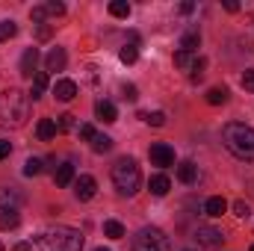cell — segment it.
Listing matches in <instances>:
<instances>
[{
  "mask_svg": "<svg viewBox=\"0 0 254 251\" xmlns=\"http://www.w3.org/2000/svg\"><path fill=\"white\" fill-rule=\"evenodd\" d=\"M30 119V95L21 89H6L0 95V125L3 127H21Z\"/></svg>",
  "mask_w": 254,
  "mask_h": 251,
  "instance_id": "6da1fadb",
  "label": "cell"
},
{
  "mask_svg": "<svg viewBox=\"0 0 254 251\" xmlns=\"http://www.w3.org/2000/svg\"><path fill=\"white\" fill-rule=\"evenodd\" d=\"M222 142H225V148H228L237 160L254 163V130L249 125H240V122L225 125V130H222Z\"/></svg>",
  "mask_w": 254,
  "mask_h": 251,
  "instance_id": "7a4b0ae2",
  "label": "cell"
},
{
  "mask_svg": "<svg viewBox=\"0 0 254 251\" xmlns=\"http://www.w3.org/2000/svg\"><path fill=\"white\" fill-rule=\"evenodd\" d=\"M36 249L39 251H83V234L74 231V228L57 225V228L45 231L36 240Z\"/></svg>",
  "mask_w": 254,
  "mask_h": 251,
  "instance_id": "3957f363",
  "label": "cell"
},
{
  "mask_svg": "<svg viewBox=\"0 0 254 251\" xmlns=\"http://www.w3.org/2000/svg\"><path fill=\"white\" fill-rule=\"evenodd\" d=\"M113 184L119 189V195H136L139 184H142V175H139V166L133 157H122L116 166H113Z\"/></svg>",
  "mask_w": 254,
  "mask_h": 251,
  "instance_id": "277c9868",
  "label": "cell"
},
{
  "mask_svg": "<svg viewBox=\"0 0 254 251\" xmlns=\"http://www.w3.org/2000/svg\"><path fill=\"white\" fill-rule=\"evenodd\" d=\"M133 251H172V243L160 228H142L133 237Z\"/></svg>",
  "mask_w": 254,
  "mask_h": 251,
  "instance_id": "5b68a950",
  "label": "cell"
},
{
  "mask_svg": "<svg viewBox=\"0 0 254 251\" xmlns=\"http://www.w3.org/2000/svg\"><path fill=\"white\" fill-rule=\"evenodd\" d=\"M148 157H151V166H160V169L175 166V148L166 145V142H154L148 148Z\"/></svg>",
  "mask_w": 254,
  "mask_h": 251,
  "instance_id": "8992f818",
  "label": "cell"
},
{
  "mask_svg": "<svg viewBox=\"0 0 254 251\" xmlns=\"http://www.w3.org/2000/svg\"><path fill=\"white\" fill-rule=\"evenodd\" d=\"M195 240H198V246H204V249H216V246H222V240H225V234H222L219 228H210V225H201V228L195 231Z\"/></svg>",
  "mask_w": 254,
  "mask_h": 251,
  "instance_id": "52a82bcc",
  "label": "cell"
},
{
  "mask_svg": "<svg viewBox=\"0 0 254 251\" xmlns=\"http://www.w3.org/2000/svg\"><path fill=\"white\" fill-rule=\"evenodd\" d=\"M95 192H98V184H95L92 175H80V178L74 181V195H77V201H89V198H95Z\"/></svg>",
  "mask_w": 254,
  "mask_h": 251,
  "instance_id": "ba28073f",
  "label": "cell"
},
{
  "mask_svg": "<svg viewBox=\"0 0 254 251\" xmlns=\"http://www.w3.org/2000/svg\"><path fill=\"white\" fill-rule=\"evenodd\" d=\"M24 201V195L15 187H3L0 189V210H18V204Z\"/></svg>",
  "mask_w": 254,
  "mask_h": 251,
  "instance_id": "9c48e42d",
  "label": "cell"
},
{
  "mask_svg": "<svg viewBox=\"0 0 254 251\" xmlns=\"http://www.w3.org/2000/svg\"><path fill=\"white\" fill-rule=\"evenodd\" d=\"M95 113H98V119H101L104 125H113V122L119 119V113H116V104H113V101H98V104H95Z\"/></svg>",
  "mask_w": 254,
  "mask_h": 251,
  "instance_id": "30bf717a",
  "label": "cell"
},
{
  "mask_svg": "<svg viewBox=\"0 0 254 251\" xmlns=\"http://www.w3.org/2000/svg\"><path fill=\"white\" fill-rule=\"evenodd\" d=\"M54 95H57L60 101H74V98H77V83H74V80H60V83L54 86Z\"/></svg>",
  "mask_w": 254,
  "mask_h": 251,
  "instance_id": "8fae6325",
  "label": "cell"
},
{
  "mask_svg": "<svg viewBox=\"0 0 254 251\" xmlns=\"http://www.w3.org/2000/svg\"><path fill=\"white\" fill-rule=\"evenodd\" d=\"M36 63H39V51H36V48H27L24 57H21V74H24V77H33Z\"/></svg>",
  "mask_w": 254,
  "mask_h": 251,
  "instance_id": "7c38bea8",
  "label": "cell"
},
{
  "mask_svg": "<svg viewBox=\"0 0 254 251\" xmlns=\"http://www.w3.org/2000/svg\"><path fill=\"white\" fill-rule=\"evenodd\" d=\"M225 210H228V201H225L222 195H213V198H207V204H204V213L213 216V219H219Z\"/></svg>",
  "mask_w": 254,
  "mask_h": 251,
  "instance_id": "4fadbf2b",
  "label": "cell"
},
{
  "mask_svg": "<svg viewBox=\"0 0 254 251\" xmlns=\"http://www.w3.org/2000/svg\"><path fill=\"white\" fill-rule=\"evenodd\" d=\"M71 181H74V166L71 163H60L57 172H54V184L57 187H68Z\"/></svg>",
  "mask_w": 254,
  "mask_h": 251,
  "instance_id": "5bb4252c",
  "label": "cell"
},
{
  "mask_svg": "<svg viewBox=\"0 0 254 251\" xmlns=\"http://www.w3.org/2000/svg\"><path fill=\"white\" fill-rule=\"evenodd\" d=\"M65 60H68V57H65L63 48H54V51L45 57V65H48V71H63V68H65Z\"/></svg>",
  "mask_w": 254,
  "mask_h": 251,
  "instance_id": "9a60e30c",
  "label": "cell"
},
{
  "mask_svg": "<svg viewBox=\"0 0 254 251\" xmlns=\"http://www.w3.org/2000/svg\"><path fill=\"white\" fill-rule=\"evenodd\" d=\"M60 130H57V122L54 119H42L39 125H36V136L42 139V142H48V139H54Z\"/></svg>",
  "mask_w": 254,
  "mask_h": 251,
  "instance_id": "2e32d148",
  "label": "cell"
},
{
  "mask_svg": "<svg viewBox=\"0 0 254 251\" xmlns=\"http://www.w3.org/2000/svg\"><path fill=\"white\" fill-rule=\"evenodd\" d=\"M195 178H198V166L190 163V160H184V163L178 166V181H181V184H195Z\"/></svg>",
  "mask_w": 254,
  "mask_h": 251,
  "instance_id": "e0dca14e",
  "label": "cell"
},
{
  "mask_svg": "<svg viewBox=\"0 0 254 251\" xmlns=\"http://www.w3.org/2000/svg\"><path fill=\"white\" fill-rule=\"evenodd\" d=\"M21 225L18 210H0V231H15Z\"/></svg>",
  "mask_w": 254,
  "mask_h": 251,
  "instance_id": "ac0fdd59",
  "label": "cell"
},
{
  "mask_svg": "<svg viewBox=\"0 0 254 251\" xmlns=\"http://www.w3.org/2000/svg\"><path fill=\"white\" fill-rule=\"evenodd\" d=\"M169 189H172V181H169L166 175H154V178H151V192H154L157 198L169 195Z\"/></svg>",
  "mask_w": 254,
  "mask_h": 251,
  "instance_id": "d6986e66",
  "label": "cell"
},
{
  "mask_svg": "<svg viewBox=\"0 0 254 251\" xmlns=\"http://www.w3.org/2000/svg\"><path fill=\"white\" fill-rule=\"evenodd\" d=\"M198 45H201V36H198V30H190V33H184V39H181V51H187V54H195V51H198Z\"/></svg>",
  "mask_w": 254,
  "mask_h": 251,
  "instance_id": "ffe728a7",
  "label": "cell"
},
{
  "mask_svg": "<svg viewBox=\"0 0 254 251\" xmlns=\"http://www.w3.org/2000/svg\"><path fill=\"white\" fill-rule=\"evenodd\" d=\"M45 89H48V74L45 71H39L36 77H33V89H30V98L36 101V98H42L45 95Z\"/></svg>",
  "mask_w": 254,
  "mask_h": 251,
  "instance_id": "44dd1931",
  "label": "cell"
},
{
  "mask_svg": "<svg viewBox=\"0 0 254 251\" xmlns=\"http://www.w3.org/2000/svg\"><path fill=\"white\" fill-rule=\"evenodd\" d=\"M110 148H113V139L104 136V133H95V139H92V151H95V154H107Z\"/></svg>",
  "mask_w": 254,
  "mask_h": 251,
  "instance_id": "7402d4cb",
  "label": "cell"
},
{
  "mask_svg": "<svg viewBox=\"0 0 254 251\" xmlns=\"http://www.w3.org/2000/svg\"><path fill=\"white\" fill-rule=\"evenodd\" d=\"M104 234H107L110 240H122V237H125V225L116 222V219H110V222H104Z\"/></svg>",
  "mask_w": 254,
  "mask_h": 251,
  "instance_id": "603a6c76",
  "label": "cell"
},
{
  "mask_svg": "<svg viewBox=\"0 0 254 251\" xmlns=\"http://www.w3.org/2000/svg\"><path fill=\"white\" fill-rule=\"evenodd\" d=\"M195 63H198L195 54H187V51H178V54H175V65H178V68H190L192 71V65Z\"/></svg>",
  "mask_w": 254,
  "mask_h": 251,
  "instance_id": "cb8c5ba5",
  "label": "cell"
},
{
  "mask_svg": "<svg viewBox=\"0 0 254 251\" xmlns=\"http://www.w3.org/2000/svg\"><path fill=\"white\" fill-rule=\"evenodd\" d=\"M119 60H122L125 65H133L136 60H139V48H136V45H125L122 54H119Z\"/></svg>",
  "mask_w": 254,
  "mask_h": 251,
  "instance_id": "d4e9b609",
  "label": "cell"
},
{
  "mask_svg": "<svg viewBox=\"0 0 254 251\" xmlns=\"http://www.w3.org/2000/svg\"><path fill=\"white\" fill-rule=\"evenodd\" d=\"M110 15H113V18H127V15H130V3L113 0V3H110Z\"/></svg>",
  "mask_w": 254,
  "mask_h": 251,
  "instance_id": "484cf974",
  "label": "cell"
},
{
  "mask_svg": "<svg viewBox=\"0 0 254 251\" xmlns=\"http://www.w3.org/2000/svg\"><path fill=\"white\" fill-rule=\"evenodd\" d=\"M225 101H228V89H219V86H216V89L207 92V104L219 107V104H225Z\"/></svg>",
  "mask_w": 254,
  "mask_h": 251,
  "instance_id": "4316f807",
  "label": "cell"
},
{
  "mask_svg": "<svg viewBox=\"0 0 254 251\" xmlns=\"http://www.w3.org/2000/svg\"><path fill=\"white\" fill-rule=\"evenodd\" d=\"M42 169H45V166H42V160H36V157H30V160L24 163V175H27V178H36V175H42Z\"/></svg>",
  "mask_w": 254,
  "mask_h": 251,
  "instance_id": "83f0119b",
  "label": "cell"
},
{
  "mask_svg": "<svg viewBox=\"0 0 254 251\" xmlns=\"http://www.w3.org/2000/svg\"><path fill=\"white\" fill-rule=\"evenodd\" d=\"M139 119H142V122H148V125H154V127L166 125V113H139Z\"/></svg>",
  "mask_w": 254,
  "mask_h": 251,
  "instance_id": "f1b7e54d",
  "label": "cell"
},
{
  "mask_svg": "<svg viewBox=\"0 0 254 251\" xmlns=\"http://www.w3.org/2000/svg\"><path fill=\"white\" fill-rule=\"evenodd\" d=\"M15 33H18L15 21H0V42H9V39H12Z\"/></svg>",
  "mask_w": 254,
  "mask_h": 251,
  "instance_id": "f546056e",
  "label": "cell"
},
{
  "mask_svg": "<svg viewBox=\"0 0 254 251\" xmlns=\"http://www.w3.org/2000/svg\"><path fill=\"white\" fill-rule=\"evenodd\" d=\"M54 122H57V130L65 133V130H71V127H74V116H71V113H65V116H60V119H54Z\"/></svg>",
  "mask_w": 254,
  "mask_h": 251,
  "instance_id": "4dcf8cb0",
  "label": "cell"
},
{
  "mask_svg": "<svg viewBox=\"0 0 254 251\" xmlns=\"http://www.w3.org/2000/svg\"><path fill=\"white\" fill-rule=\"evenodd\" d=\"M45 12L60 18V15H65V3H60V0H51V3H45Z\"/></svg>",
  "mask_w": 254,
  "mask_h": 251,
  "instance_id": "1f68e13d",
  "label": "cell"
},
{
  "mask_svg": "<svg viewBox=\"0 0 254 251\" xmlns=\"http://www.w3.org/2000/svg\"><path fill=\"white\" fill-rule=\"evenodd\" d=\"M234 213H237L240 219H249V216H252V207H249L246 201H234Z\"/></svg>",
  "mask_w": 254,
  "mask_h": 251,
  "instance_id": "d6a6232c",
  "label": "cell"
},
{
  "mask_svg": "<svg viewBox=\"0 0 254 251\" xmlns=\"http://www.w3.org/2000/svg\"><path fill=\"white\" fill-rule=\"evenodd\" d=\"M80 139L92 142V139H95V127H92V125H80Z\"/></svg>",
  "mask_w": 254,
  "mask_h": 251,
  "instance_id": "836d02e7",
  "label": "cell"
},
{
  "mask_svg": "<svg viewBox=\"0 0 254 251\" xmlns=\"http://www.w3.org/2000/svg\"><path fill=\"white\" fill-rule=\"evenodd\" d=\"M45 15H48V12H45V6H33V12H30V18H33L36 24H42V21H45Z\"/></svg>",
  "mask_w": 254,
  "mask_h": 251,
  "instance_id": "e575fe53",
  "label": "cell"
},
{
  "mask_svg": "<svg viewBox=\"0 0 254 251\" xmlns=\"http://www.w3.org/2000/svg\"><path fill=\"white\" fill-rule=\"evenodd\" d=\"M122 92H125V101H136V98H139V95H136V86H130V83L122 86Z\"/></svg>",
  "mask_w": 254,
  "mask_h": 251,
  "instance_id": "d590c367",
  "label": "cell"
},
{
  "mask_svg": "<svg viewBox=\"0 0 254 251\" xmlns=\"http://www.w3.org/2000/svg\"><path fill=\"white\" fill-rule=\"evenodd\" d=\"M243 89L254 92V71H246V74H243Z\"/></svg>",
  "mask_w": 254,
  "mask_h": 251,
  "instance_id": "8d00e7d4",
  "label": "cell"
},
{
  "mask_svg": "<svg viewBox=\"0 0 254 251\" xmlns=\"http://www.w3.org/2000/svg\"><path fill=\"white\" fill-rule=\"evenodd\" d=\"M12 154V142H6V139H0V160H6Z\"/></svg>",
  "mask_w": 254,
  "mask_h": 251,
  "instance_id": "74e56055",
  "label": "cell"
},
{
  "mask_svg": "<svg viewBox=\"0 0 254 251\" xmlns=\"http://www.w3.org/2000/svg\"><path fill=\"white\" fill-rule=\"evenodd\" d=\"M39 39H51V27H39Z\"/></svg>",
  "mask_w": 254,
  "mask_h": 251,
  "instance_id": "f35d334b",
  "label": "cell"
},
{
  "mask_svg": "<svg viewBox=\"0 0 254 251\" xmlns=\"http://www.w3.org/2000/svg\"><path fill=\"white\" fill-rule=\"evenodd\" d=\"M12 251H33V246H30V243H18Z\"/></svg>",
  "mask_w": 254,
  "mask_h": 251,
  "instance_id": "ab89813d",
  "label": "cell"
},
{
  "mask_svg": "<svg viewBox=\"0 0 254 251\" xmlns=\"http://www.w3.org/2000/svg\"><path fill=\"white\" fill-rule=\"evenodd\" d=\"M192 9H195L192 3H181V12H184V15H192Z\"/></svg>",
  "mask_w": 254,
  "mask_h": 251,
  "instance_id": "60d3db41",
  "label": "cell"
},
{
  "mask_svg": "<svg viewBox=\"0 0 254 251\" xmlns=\"http://www.w3.org/2000/svg\"><path fill=\"white\" fill-rule=\"evenodd\" d=\"M225 9H228V12H237V9H240V3H234V0H228V3H225Z\"/></svg>",
  "mask_w": 254,
  "mask_h": 251,
  "instance_id": "b9f144b4",
  "label": "cell"
},
{
  "mask_svg": "<svg viewBox=\"0 0 254 251\" xmlns=\"http://www.w3.org/2000/svg\"><path fill=\"white\" fill-rule=\"evenodd\" d=\"M95 251H110V249H95Z\"/></svg>",
  "mask_w": 254,
  "mask_h": 251,
  "instance_id": "7bdbcfd3",
  "label": "cell"
},
{
  "mask_svg": "<svg viewBox=\"0 0 254 251\" xmlns=\"http://www.w3.org/2000/svg\"><path fill=\"white\" fill-rule=\"evenodd\" d=\"M0 251H3V243H0Z\"/></svg>",
  "mask_w": 254,
  "mask_h": 251,
  "instance_id": "ee69618b",
  "label": "cell"
},
{
  "mask_svg": "<svg viewBox=\"0 0 254 251\" xmlns=\"http://www.w3.org/2000/svg\"><path fill=\"white\" fill-rule=\"evenodd\" d=\"M252 251H254V246H252Z\"/></svg>",
  "mask_w": 254,
  "mask_h": 251,
  "instance_id": "f6af8a7d",
  "label": "cell"
}]
</instances>
